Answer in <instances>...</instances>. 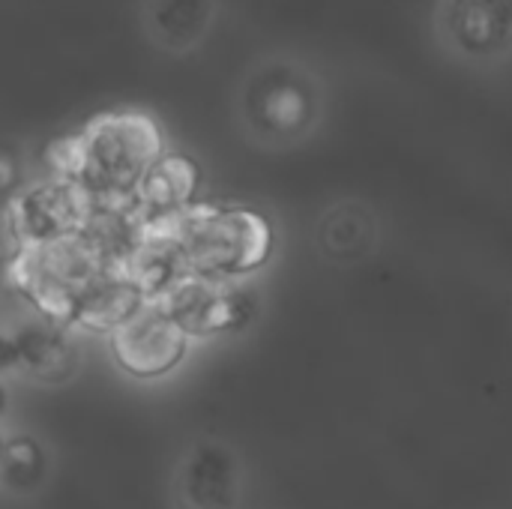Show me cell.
Returning <instances> with one entry per match:
<instances>
[{"label":"cell","instance_id":"obj_1","mask_svg":"<svg viewBox=\"0 0 512 509\" xmlns=\"http://www.w3.org/2000/svg\"><path fill=\"white\" fill-rule=\"evenodd\" d=\"M111 273L99 243L87 234H66L39 246H21L9 255L6 279L30 309L57 327H72L81 297Z\"/></svg>","mask_w":512,"mask_h":509},{"label":"cell","instance_id":"obj_2","mask_svg":"<svg viewBox=\"0 0 512 509\" xmlns=\"http://www.w3.org/2000/svg\"><path fill=\"white\" fill-rule=\"evenodd\" d=\"M189 270L210 282H240L258 273L276 246L267 216L252 207L195 201L174 216Z\"/></svg>","mask_w":512,"mask_h":509},{"label":"cell","instance_id":"obj_3","mask_svg":"<svg viewBox=\"0 0 512 509\" xmlns=\"http://www.w3.org/2000/svg\"><path fill=\"white\" fill-rule=\"evenodd\" d=\"M78 183L96 204L132 201L147 171L165 153L159 123L144 111H105L81 132Z\"/></svg>","mask_w":512,"mask_h":509},{"label":"cell","instance_id":"obj_4","mask_svg":"<svg viewBox=\"0 0 512 509\" xmlns=\"http://www.w3.org/2000/svg\"><path fill=\"white\" fill-rule=\"evenodd\" d=\"M93 210H96V201L81 183L63 180V177H45L39 183L18 189L6 201L3 207L6 234L15 243V249L39 246L66 234L84 231Z\"/></svg>","mask_w":512,"mask_h":509},{"label":"cell","instance_id":"obj_5","mask_svg":"<svg viewBox=\"0 0 512 509\" xmlns=\"http://www.w3.org/2000/svg\"><path fill=\"white\" fill-rule=\"evenodd\" d=\"M192 342L195 339L174 315L147 300L108 336V354L123 375L135 381H159L186 363Z\"/></svg>","mask_w":512,"mask_h":509},{"label":"cell","instance_id":"obj_6","mask_svg":"<svg viewBox=\"0 0 512 509\" xmlns=\"http://www.w3.org/2000/svg\"><path fill=\"white\" fill-rule=\"evenodd\" d=\"M153 303L174 315L192 339L237 333L252 318V300L240 282H210L195 273L180 279L165 297Z\"/></svg>","mask_w":512,"mask_h":509},{"label":"cell","instance_id":"obj_7","mask_svg":"<svg viewBox=\"0 0 512 509\" xmlns=\"http://www.w3.org/2000/svg\"><path fill=\"white\" fill-rule=\"evenodd\" d=\"M123 273L135 282V288L147 300L165 297L180 279L192 273L183 243L174 228V216L144 222L141 237L135 240L129 258L123 261Z\"/></svg>","mask_w":512,"mask_h":509},{"label":"cell","instance_id":"obj_8","mask_svg":"<svg viewBox=\"0 0 512 509\" xmlns=\"http://www.w3.org/2000/svg\"><path fill=\"white\" fill-rule=\"evenodd\" d=\"M183 509H234L240 498V471L219 444H195L177 477Z\"/></svg>","mask_w":512,"mask_h":509},{"label":"cell","instance_id":"obj_9","mask_svg":"<svg viewBox=\"0 0 512 509\" xmlns=\"http://www.w3.org/2000/svg\"><path fill=\"white\" fill-rule=\"evenodd\" d=\"M201 168L186 153H162L135 192L144 219H171L189 210L198 198Z\"/></svg>","mask_w":512,"mask_h":509},{"label":"cell","instance_id":"obj_10","mask_svg":"<svg viewBox=\"0 0 512 509\" xmlns=\"http://www.w3.org/2000/svg\"><path fill=\"white\" fill-rule=\"evenodd\" d=\"M18 354H21V372L45 387H60L75 378L78 372V345L69 339L66 327L57 324H33L27 330L15 333Z\"/></svg>","mask_w":512,"mask_h":509},{"label":"cell","instance_id":"obj_11","mask_svg":"<svg viewBox=\"0 0 512 509\" xmlns=\"http://www.w3.org/2000/svg\"><path fill=\"white\" fill-rule=\"evenodd\" d=\"M144 303H147V297L135 288V282L123 270H111L102 282H96L81 297V303L75 309V318H72V330L99 333V336L108 339Z\"/></svg>","mask_w":512,"mask_h":509},{"label":"cell","instance_id":"obj_12","mask_svg":"<svg viewBox=\"0 0 512 509\" xmlns=\"http://www.w3.org/2000/svg\"><path fill=\"white\" fill-rule=\"evenodd\" d=\"M141 21L159 48L186 51L204 39L213 21V0H144Z\"/></svg>","mask_w":512,"mask_h":509},{"label":"cell","instance_id":"obj_13","mask_svg":"<svg viewBox=\"0 0 512 509\" xmlns=\"http://www.w3.org/2000/svg\"><path fill=\"white\" fill-rule=\"evenodd\" d=\"M48 474V456L33 435H15L3 441L0 453V483L9 492H33Z\"/></svg>","mask_w":512,"mask_h":509},{"label":"cell","instance_id":"obj_14","mask_svg":"<svg viewBox=\"0 0 512 509\" xmlns=\"http://www.w3.org/2000/svg\"><path fill=\"white\" fill-rule=\"evenodd\" d=\"M246 114L255 126L267 132H291L306 117V99L297 87L276 84L258 99H246Z\"/></svg>","mask_w":512,"mask_h":509},{"label":"cell","instance_id":"obj_15","mask_svg":"<svg viewBox=\"0 0 512 509\" xmlns=\"http://www.w3.org/2000/svg\"><path fill=\"white\" fill-rule=\"evenodd\" d=\"M21 186V171H18V162L9 156V153H0V198H12Z\"/></svg>","mask_w":512,"mask_h":509},{"label":"cell","instance_id":"obj_16","mask_svg":"<svg viewBox=\"0 0 512 509\" xmlns=\"http://www.w3.org/2000/svg\"><path fill=\"white\" fill-rule=\"evenodd\" d=\"M12 372H21L18 342H15V333L0 330V375H12Z\"/></svg>","mask_w":512,"mask_h":509},{"label":"cell","instance_id":"obj_17","mask_svg":"<svg viewBox=\"0 0 512 509\" xmlns=\"http://www.w3.org/2000/svg\"><path fill=\"white\" fill-rule=\"evenodd\" d=\"M6 408H9V396H6V390H3V384H0V420L6 417Z\"/></svg>","mask_w":512,"mask_h":509},{"label":"cell","instance_id":"obj_18","mask_svg":"<svg viewBox=\"0 0 512 509\" xmlns=\"http://www.w3.org/2000/svg\"><path fill=\"white\" fill-rule=\"evenodd\" d=\"M3 441H6V438H0V453H3Z\"/></svg>","mask_w":512,"mask_h":509}]
</instances>
